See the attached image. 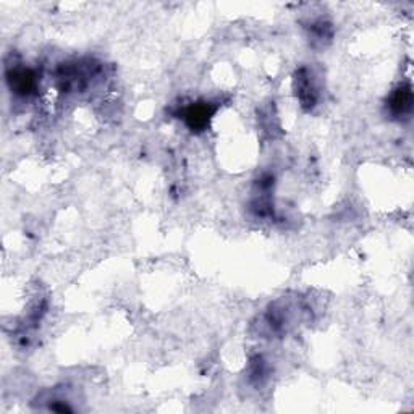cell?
Returning a JSON list of instances; mask_svg holds the SVG:
<instances>
[{"label": "cell", "instance_id": "4", "mask_svg": "<svg viewBox=\"0 0 414 414\" xmlns=\"http://www.w3.org/2000/svg\"><path fill=\"white\" fill-rule=\"evenodd\" d=\"M413 94L409 88H400L395 91L389 101V111L395 117H403L411 111Z\"/></svg>", "mask_w": 414, "mask_h": 414}, {"label": "cell", "instance_id": "1", "mask_svg": "<svg viewBox=\"0 0 414 414\" xmlns=\"http://www.w3.org/2000/svg\"><path fill=\"white\" fill-rule=\"evenodd\" d=\"M295 86H297V95L304 108H312L317 104L319 91H317L316 81H314L312 73L308 68H301L297 73L295 78Z\"/></svg>", "mask_w": 414, "mask_h": 414}, {"label": "cell", "instance_id": "2", "mask_svg": "<svg viewBox=\"0 0 414 414\" xmlns=\"http://www.w3.org/2000/svg\"><path fill=\"white\" fill-rule=\"evenodd\" d=\"M214 112H216V108L211 107V104L209 102L193 104V106L186 108L185 112L186 125H188L191 130H196V131L206 128Z\"/></svg>", "mask_w": 414, "mask_h": 414}, {"label": "cell", "instance_id": "3", "mask_svg": "<svg viewBox=\"0 0 414 414\" xmlns=\"http://www.w3.org/2000/svg\"><path fill=\"white\" fill-rule=\"evenodd\" d=\"M8 81L12 83V89L21 95H30L36 88V76L31 70L20 68V70H13Z\"/></svg>", "mask_w": 414, "mask_h": 414}]
</instances>
